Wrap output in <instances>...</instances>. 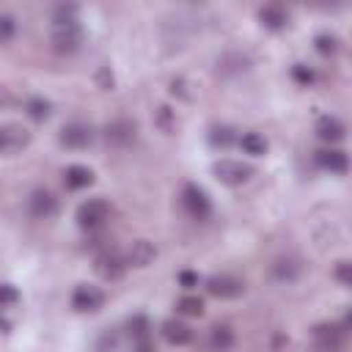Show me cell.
<instances>
[{"instance_id":"obj_21","label":"cell","mask_w":352,"mask_h":352,"mask_svg":"<svg viewBox=\"0 0 352 352\" xmlns=\"http://www.w3.org/2000/svg\"><path fill=\"white\" fill-rule=\"evenodd\" d=\"M259 17H262V23H264L267 28H273V31H278V28L286 25V12H284L281 6H264Z\"/></svg>"},{"instance_id":"obj_24","label":"cell","mask_w":352,"mask_h":352,"mask_svg":"<svg viewBox=\"0 0 352 352\" xmlns=\"http://www.w3.org/2000/svg\"><path fill=\"white\" fill-rule=\"evenodd\" d=\"M17 300H20V294H17V289H14V286L0 284V308H9V305H14Z\"/></svg>"},{"instance_id":"obj_4","label":"cell","mask_w":352,"mask_h":352,"mask_svg":"<svg viewBox=\"0 0 352 352\" xmlns=\"http://www.w3.org/2000/svg\"><path fill=\"white\" fill-rule=\"evenodd\" d=\"M80 45H83V31L77 25H55V31H53V47H55V53L72 55V53L80 50Z\"/></svg>"},{"instance_id":"obj_14","label":"cell","mask_w":352,"mask_h":352,"mask_svg":"<svg viewBox=\"0 0 352 352\" xmlns=\"http://www.w3.org/2000/svg\"><path fill=\"white\" fill-rule=\"evenodd\" d=\"M316 162H319L325 171H330V173H347V168H349L347 154H344V151H338V149L316 151Z\"/></svg>"},{"instance_id":"obj_26","label":"cell","mask_w":352,"mask_h":352,"mask_svg":"<svg viewBox=\"0 0 352 352\" xmlns=\"http://www.w3.org/2000/svg\"><path fill=\"white\" fill-rule=\"evenodd\" d=\"M14 36V20L12 17H0V42H9Z\"/></svg>"},{"instance_id":"obj_10","label":"cell","mask_w":352,"mask_h":352,"mask_svg":"<svg viewBox=\"0 0 352 352\" xmlns=\"http://www.w3.org/2000/svg\"><path fill=\"white\" fill-rule=\"evenodd\" d=\"M135 124L132 121H127V118H118V121H110L108 127H105V138H108V143H113V146H129L132 140H135Z\"/></svg>"},{"instance_id":"obj_27","label":"cell","mask_w":352,"mask_h":352,"mask_svg":"<svg viewBox=\"0 0 352 352\" xmlns=\"http://www.w3.org/2000/svg\"><path fill=\"white\" fill-rule=\"evenodd\" d=\"M316 50L322 55H333L336 53V39L333 36H316Z\"/></svg>"},{"instance_id":"obj_25","label":"cell","mask_w":352,"mask_h":352,"mask_svg":"<svg viewBox=\"0 0 352 352\" xmlns=\"http://www.w3.org/2000/svg\"><path fill=\"white\" fill-rule=\"evenodd\" d=\"M210 140H212V146H229V143L234 140V135H231V129H226V127H218V129H212Z\"/></svg>"},{"instance_id":"obj_7","label":"cell","mask_w":352,"mask_h":352,"mask_svg":"<svg viewBox=\"0 0 352 352\" xmlns=\"http://www.w3.org/2000/svg\"><path fill=\"white\" fill-rule=\"evenodd\" d=\"M102 305H105V294L97 286H77L75 294H72V308L75 311L91 314V311H99Z\"/></svg>"},{"instance_id":"obj_20","label":"cell","mask_w":352,"mask_h":352,"mask_svg":"<svg viewBox=\"0 0 352 352\" xmlns=\"http://www.w3.org/2000/svg\"><path fill=\"white\" fill-rule=\"evenodd\" d=\"M240 146H242V151H245V154H253V157L267 154V140H264L262 135H256V132L242 135V138H240Z\"/></svg>"},{"instance_id":"obj_28","label":"cell","mask_w":352,"mask_h":352,"mask_svg":"<svg viewBox=\"0 0 352 352\" xmlns=\"http://www.w3.org/2000/svg\"><path fill=\"white\" fill-rule=\"evenodd\" d=\"M333 275H336L344 286H349V284H352V264H349V262H341V264L336 267V273H333Z\"/></svg>"},{"instance_id":"obj_1","label":"cell","mask_w":352,"mask_h":352,"mask_svg":"<svg viewBox=\"0 0 352 352\" xmlns=\"http://www.w3.org/2000/svg\"><path fill=\"white\" fill-rule=\"evenodd\" d=\"M212 173L218 176V182H223L229 188H237V185H245L251 179L253 168L248 162H240V160H218L212 165Z\"/></svg>"},{"instance_id":"obj_32","label":"cell","mask_w":352,"mask_h":352,"mask_svg":"<svg viewBox=\"0 0 352 352\" xmlns=\"http://www.w3.org/2000/svg\"><path fill=\"white\" fill-rule=\"evenodd\" d=\"M179 284L185 289H193V286H199V275L196 273H179Z\"/></svg>"},{"instance_id":"obj_8","label":"cell","mask_w":352,"mask_h":352,"mask_svg":"<svg viewBox=\"0 0 352 352\" xmlns=\"http://www.w3.org/2000/svg\"><path fill=\"white\" fill-rule=\"evenodd\" d=\"M207 289H210V294H215L221 300H231V297H240L245 292V284L234 275H215V278H210Z\"/></svg>"},{"instance_id":"obj_2","label":"cell","mask_w":352,"mask_h":352,"mask_svg":"<svg viewBox=\"0 0 352 352\" xmlns=\"http://www.w3.org/2000/svg\"><path fill=\"white\" fill-rule=\"evenodd\" d=\"M314 341L322 352H341L347 344V325H319L314 330Z\"/></svg>"},{"instance_id":"obj_5","label":"cell","mask_w":352,"mask_h":352,"mask_svg":"<svg viewBox=\"0 0 352 352\" xmlns=\"http://www.w3.org/2000/svg\"><path fill=\"white\" fill-rule=\"evenodd\" d=\"M182 204H185V210L190 212V218H196V221H207V218L212 215V204H210L207 193H204L201 188H196V185H188V188H185Z\"/></svg>"},{"instance_id":"obj_29","label":"cell","mask_w":352,"mask_h":352,"mask_svg":"<svg viewBox=\"0 0 352 352\" xmlns=\"http://www.w3.org/2000/svg\"><path fill=\"white\" fill-rule=\"evenodd\" d=\"M132 352H154L151 336H140V338H132Z\"/></svg>"},{"instance_id":"obj_18","label":"cell","mask_w":352,"mask_h":352,"mask_svg":"<svg viewBox=\"0 0 352 352\" xmlns=\"http://www.w3.org/2000/svg\"><path fill=\"white\" fill-rule=\"evenodd\" d=\"M344 132H347L344 124H341L338 118H333V116H325V118H319V124H316V135H319L322 140H330V143L341 140Z\"/></svg>"},{"instance_id":"obj_6","label":"cell","mask_w":352,"mask_h":352,"mask_svg":"<svg viewBox=\"0 0 352 352\" xmlns=\"http://www.w3.org/2000/svg\"><path fill=\"white\" fill-rule=\"evenodd\" d=\"M91 140H94V129L83 121H72L61 129V143L66 149H86V146H91Z\"/></svg>"},{"instance_id":"obj_31","label":"cell","mask_w":352,"mask_h":352,"mask_svg":"<svg viewBox=\"0 0 352 352\" xmlns=\"http://www.w3.org/2000/svg\"><path fill=\"white\" fill-rule=\"evenodd\" d=\"M292 75H294V80H297V83H305V86L314 80V72H308V69H303V66H294V69H292Z\"/></svg>"},{"instance_id":"obj_17","label":"cell","mask_w":352,"mask_h":352,"mask_svg":"<svg viewBox=\"0 0 352 352\" xmlns=\"http://www.w3.org/2000/svg\"><path fill=\"white\" fill-rule=\"evenodd\" d=\"M300 270H303V264L297 259H278L273 264V278L281 281V284H292L300 275Z\"/></svg>"},{"instance_id":"obj_11","label":"cell","mask_w":352,"mask_h":352,"mask_svg":"<svg viewBox=\"0 0 352 352\" xmlns=\"http://www.w3.org/2000/svg\"><path fill=\"white\" fill-rule=\"evenodd\" d=\"M55 212H58V201H55V196H53L50 190H36V193L31 196V215H34V218L47 221V218H53Z\"/></svg>"},{"instance_id":"obj_23","label":"cell","mask_w":352,"mask_h":352,"mask_svg":"<svg viewBox=\"0 0 352 352\" xmlns=\"http://www.w3.org/2000/svg\"><path fill=\"white\" fill-rule=\"evenodd\" d=\"M77 9L75 6H58L55 12H53V20H55V25H77Z\"/></svg>"},{"instance_id":"obj_16","label":"cell","mask_w":352,"mask_h":352,"mask_svg":"<svg viewBox=\"0 0 352 352\" xmlns=\"http://www.w3.org/2000/svg\"><path fill=\"white\" fill-rule=\"evenodd\" d=\"M64 179H66V188L69 190H83L94 182V171L86 168V165H69L66 173H64Z\"/></svg>"},{"instance_id":"obj_9","label":"cell","mask_w":352,"mask_h":352,"mask_svg":"<svg viewBox=\"0 0 352 352\" xmlns=\"http://www.w3.org/2000/svg\"><path fill=\"white\" fill-rule=\"evenodd\" d=\"M127 270V259H121L116 251H108L102 256H97V273L105 278V281H118Z\"/></svg>"},{"instance_id":"obj_19","label":"cell","mask_w":352,"mask_h":352,"mask_svg":"<svg viewBox=\"0 0 352 352\" xmlns=\"http://www.w3.org/2000/svg\"><path fill=\"white\" fill-rule=\"evenodd\" d=\"M231 347H234V330H231V327H226V325L212 327L210 349H212V352H229Z\"/></svg>"},{"instance_id":"obj_15","label":"cell","mask_w":352,"mask_h":352,"mask_svg":"<svg viewBox=\"0 0 352 352\" xmlns=\"http://www.w3.org/2000/svg\"><path fill=\"white\" fill-rule=\"evenodd\" d=\"M154 256H157L154 245L149 240H138V242H132V248L127 253V264H132V267H149L154 262Z\"/></svg>"},{"instance_id":"obj_12","label":"cell","mask_w":352,"mask_h":352,"mask_svg":"<svg viewBox=\"0 0 352 352\" xmlns=\"http://www.w3.org/2000/svg\"><path fill=\"white\" fill-rule=\"evenodd\" d=\"M31 143V135L23 127H0V154L17 151Z\"/></svg>"},{"instance_id":"obj_22","label":"cell","mask_w":352,"mask_h":352,"mask_svg":"<svg viewBox=\"0 0 352 352\" xmlns=\"http://www.w3.org/2000/svg\"><path fill=\"white\" fill-rule=\"evenodd\" d=\"M176 308H179V314H185V316H201L204 314V300L201 297H182L179 303H176Z\"/></svg>"},{"instance_id":"obj_30","label":"cell","mask_w":352,"mask_h":352,"mask_svg":"<svg viewBox=\"0 0 352 352\" xmlns=\"http://www.w3.org/2000/svg\"><path fill=\"white\" fill-rule=\"evenodd\" d=\"M28 108H31V116H34V118H47V113H50V110H47V102H42V99H31Z\"/></svg>"},{"instance_id":"obj_13","label":"cell","mask_w":352,"mask_h":352,"mask_svg":"<svg viewBox=\"0 0 352 352\" xmlns=\"http://www.w3.org/2000/svg\"><path fill=\"white\" fill-rule=\"evenodd\" d=\"M162 336H165L171 344H176V347H185V344L193 341L190 325H185V322H179V319H168V322L162 325Z\"/></svg>"},{"instance_id":"obj_33","label":"cell","mask_w":352,"mask_h":352,"mask_svg":"<svg viewBox=\"0 0 352 352\" xmlns=\"http://www.w3.org/2000/svg\"><path fill=\"white\" fill-rule=\"evenodd\" d=\"M99 83H102V88H110L113 86V75H108V69H102L99 72Z\"/></svg>"},{"instance_id":"obj_3","label":"cell","mask_w":352,"mask_h":352,"mask_svg":"<svg viewBox=\"0 0 352 352\" xmlns=\"http://www.w3.org/2000/svg\"><path fill=\"white\" fill-rule=\"evenodd\" d=\"M108 215H110L108 201H105V199H91V201L80 204V210H77V223H80L83 229H99V226L108 221Z\"/></svg>"}]
</instances>
